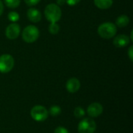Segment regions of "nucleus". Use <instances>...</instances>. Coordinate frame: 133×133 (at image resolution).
I'll list each match as a JSON object with an SVG mask.
<instances>
[{
  "label": "nucleus",
  "mask_w": 133,
  "mask_h": 133,
  "mask_svg": "<svg viewBox=\"0 0 133 133\" xmlns=\"http://www.w3.org/2000/svg\"><path fill=\"white\" fill-rule=\"evenodd\" d=\"M97 129V124L91 118H83L78 125L79 133H94Z\"/></svg>",
  "instance_id": "39448f33"
},
{
  "label": "nucleus",
  "mask_w": 133,
  "mask_h": 133,
  "mask_svg": "<svg viewBox=\"0 0 133 133\" xmlns=\"http://www.w3.org/2000/svg\"><path fill=\"white\" fill-rule=\"evenodd\" d=\"M41 0H24L25 3L29 5V6H34L36 5L37 4H38L40 2Z\"/></svg>",
  "instance_id": "aec40b11"
},
{
  "label": "nucleus",
  "mask_w": 133,
  "mask_h": 133,
  "mask_svg": "<svg viewBox=\"0 0 133 133\" xmlns=\"http://www.w3.org/2000/svg\"><path fill=\"white\" fill-rule=\"evenodd\" d=\"M56 3H57V5L59 6H62V5H65V0H56Z\"/></svg>",
  "instance_id": "5701e85b"
},
{
  "label": "nucleus",
  "mask_w": 133,
  "mask_h": 133,
  "mask_svg": "<svg viewBox=\"0 0 133 133\" xmlns=\"http://www.w3.org/2000/svg\"><path fill=\"white\" fill-rule=\"evenodd\" d=\"M5 4L6 6L11 9L17 8L20 4V0H5Z\"/></svg>",
  "instance_id": "dca6fc26"
},
{
  "label": "nucleus",
  "mask_w": 133,
  "mask_h": 133,
  "mask_svg": "<svg viewBox=\"0 0 133 133\" xmlns=\"http://www.w3.org/2000/svg\"><path fill=\"white\" fill-rule=\"evenodd\" d=\"M27 18L33 23H38L41 19V13L36 8H30L26 12Z\"/></svg>",
  "instance_id": "9b49d317"
},
{
  "label": "nucleus",
  "mask_w": 133,
  "mask_h": 133,
  "mask_svg": "<svg viewBox=\"0 0 133 133\" xmlns=\"http://www.w3.org/2000/svg\"><path fill=\"white\" fill-rule=\"evenodd\" d=\"M48 111L42 105H36L30 111L31 118L36 122H44L48 117Z\"/></svg>",
  "instance_id": "423d86ee"
},
{
  "label": "nucleus",
  "mask_w": 133,
  "mask_h": 133,
  "mask_svg": "<svg viewBox=\"0 0 133 133\" xmlns=\"http://www.w3.org/2000/svg\"><path fill=\"white\" fill-rule=\"evenodd\" d=\"M61 113H62V109L59 106H57V105H54L51 107L48 111V114H50L51 116H54V117H57L60 115Z\"/></svg>",
  "instance_id": "4468645a"
},
{
  "label": "nucleus",
  "mask_w": 133,
  "mask_h": 133,
  "mask_svg": "<svg viewBox=\"0 0 133 133\" xmlns=\"http://www.w3.org/2000/svg\"><path fill=\"white\" fill-rule=\"evenodd\" d=\"M94 5L101 9H108L113 5V0H94Z\"/></svg>",
  "instance_id": "f8f14e48"
},
{
  "label": "nucleus",
  "mask_w": 133,
  "mask_h": 133,
  "mask_svg": "<svg viewBox=\"0 0 133 133\" xmlns=\"http://www.w3.org/2000/svg\"><path fill=\"white\" fill-rule=\"evenodd\" d=\"M128 55H129V57L130 61H131V62H132L133 61V46L132 45H131V46L129 47V50H128Z\"/></svg>",
  "instance_id": "4be33fe9"
},
{
  "label": "nucleus",
  "mask_w": 133,
  "mask_h": 133,
  "mask_svg": "<svg viewBox=\"0 0 133 133\" xmlns=\"http://www.w3.org/2000/svg\"><path fill=\"white\" fill-rule=\"evenodd\" d=\"M97 33L100 37L104 39H111L114 37L117 33V26L111 22L101 23L97 28Z\"/></svg>",
  "instance_id": "f257e3e1"
},
{
  "label": "nucleus",
  "mask_w": 133,
  "mask_h": 133,
  "mask_svg": "<svg viewBox=\"0 0 133 133\" xmlns=\"http://www.w3.org/2000/svg\"><path fill=\"white\" fill-rule=\"evenodd\" d=\"M103 111H104L103 106L100 103L94 102L88 106L87 112L90 116V118H97L99 117L103 113Z\"/></svg>",
  "instance_id": "6e6552de"
},
{
  "label": "nucleus",
  "mask_w": 133,
  "mask_h": 133,
  "mask_svg": "<svg viewBox=\"0 0 133 133\" xmlns=\"http://www.w3.org/2000/svg\"><path fill=\"white\" fill-rule=\"evenodd\" d=\"M129 17L127 15H121L119 16L115 21V25L118 26V27H125L129 25Z\"/></svg>",
  "instance_id": "ddd939ff"
},
{
  "label": "nucleus",
  "mask_w": 133,
  "mask_h": 133,
  "mask_svg": "<svg viewBox=\"0 0 133 133\" xmlns=\"http://www.w3.org/2000/svg\"><path fill=\"white\" fill-rule=\"evenodd\" d=\"M8 19L9 21H11L12 23H16L19 19V15L17 12L12 11L8 14Z\"/></svg>",
  "instance_id": "f3484780"
},
{
  "label": "nucleus",
  "mask_w": 133,
  "mask_h": 133,
  "mask_svg": "<svg viewBox=\"0 0 133 133\" xmlns=\"http://www.w3.org/2000/svg\"><path fill=\"white\" fill-rule=\"evenodd\" d=\"M20 34V26L16 23L9 24L5 29V36L9 40L16 39Z\"/></svg>",
  "instance_id": "0eeeda50"
},
{
  "label": "nucleus",
  "mask_w": 133,
  "mask_h": 133,
  "mask_svg": "<svg viewBox=\"0 0 133 133\" xmlns=\"http://www.w3.org/2000/svg\"><path fill=\"white\" fill-rule=\"evenodd\" d=\"M48 30L49 33L51 34H57L60 30V27L57 24V23H51L48 26Z\"/></svg>",
  "instance_id": "2eb2a0df"
},
{
  "label": "nucleus",
  "mask_w": 133,
  "mask_h": 133,
  "mask_svg": "<svg viewBox=\"0 0 133 133\" xmlns=\"http://www.w3.org/2000/svg\"><path fill=\"white\" fill-rule=\"evenodd\" d=\"M39 35L40 32L38 28L34 25H29L26 26L22 32L23 40L29 44L35 42L38 39Z\"/></svg>",
  "instance_id": "7ed1b4c3"
},
{
  "label": "nucleus",
  "mask_w": 133,
  "mask_h": 133,
  "mask_svg": "<svg viewBox=\"0 0 133 133\" xmlns=\"http://www.w3.org/2000/svg\"><path fill=\"white\" fill-rule=\"evenodd\" d=\"M65 87H66V90H68V92H69L71 94H74L79 90L80 82L77 78H75V77L70 78L66 82Z\"/></svg>",
  "instance_id": "1a4fd4ad"
},
{
  "label": "nucleus",
  "mask_w": 133,
  "mask_h": 133,
  "mask_svg": "<svg viewBox=\"0 0 133 133\" xmlns=\"http://www.w3.org/2000/svg\"><path fill=\"white\" fill-rule=\"evenodd\" d=\"M3 10H4V6H3V4H2V1L0 0V16L2 14V12H3Z\"/></svg>",
  "instance_id": "b1692460"
},
{
  "label": "nucleus",
  "mask_w": 133,
  "mask_h": 133,
  "mask_svg": "<svg viewBox=\"0 0 133 133\" xmlns=\"http://www.w3.org/2000/svg\"><path fill=\"white\" fill-rule=\"evenodd\" d=\"M15 61L13 57L9 54H4L0 56V72L8 73L14 67Z\"/></svg>",
  "instance_id": "20e7f679"
},
{
  "label": "nucleus",
  "mask_w": 133,
  "mask_h": 133,
  "mask_svg": "<svg viewBox=\"0 0 133 133\" xmlns=\"http://www.w3.org/2000/svg\"><path fill=\"white\" fill-rule=\"evenodd\" d=\"M130 38L125 34H119L116 36L113 41V44L117 48H124L129 44L130 43Z\"/></svg>",
  "instance_id": "9d476101"
},
{
  "label": "nucleus",
  "mask_w": 133,
  "mask_h": 133,
  "mask_svg": "<svg viewBox=\"0 0 133 133\" xmlns=\"http://www.w3.org/2000/svg\"><path fill=\"white\" fill-rule=\"evenodd\" d=\"M44 15L50 23H57L62 17L61 8L55 3L48 4L44 9Z\"/></svg>",
  "instance_id": "f03ea898"
},
{
  "label": "nucleus",
  "mask_w": 133,
  "mask_h": 133,
  "mask_svg": "<svg viewBox=\"0 0 133 133\" xmlns=\"http://www.w3.org/2000/svg\"><path fill=\"white\" fill-rule=\"evenodd\" d=\"M80 1L81 0H65V3H67V5L69 6H74L77 5Z\"/></svg>",
  "instance_id": "412c9836"
},
{
  "label": "nucleus",
  "mask_w": 133,
  "mask_h": 133,
  "mask_svg": "<svg viewBox=\"0 0 133 133\" xmlns=\"http://www.w3.org/2000/svg\"><path fill=\"white\" fill-rule=\"evenodd\" d=\"M54 133H69L67 129H65L63 126H58L55 129Z\"/></svg>",
  "instance_id": "6ab92c4d"
},
{
  "label": "nucleus",
  "mask_w": 133,
  "mask_h": 133,
  "mask_svg": "<svg viewBox=\"0 0 133 133\" xmlns=\"http://www.w3.org/2000/svg\"><path fill=\"white\" fill-rule=\"evenodd\" d=\"M74 115L77 118H81L85 115V111L81 107H77L74 110Z\"/></svg>",
  "instance_id": "a211bd4d"
}]
</instances>
